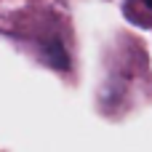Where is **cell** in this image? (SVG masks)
<instances>
[{
	"instance_id": "6da1fadb",
	"label": "cell",
	"mask_w": 152,
	"mask_h": 152,
	"mask_svg": "<svg viewBox=\"0 0 152 152\" xmlns=\"http://www.w3.org/2000/svg\"><path fill=\"white\" fill-rule=\"evenodd\" d=\"M45 59H48L56 69H67V51H64V45H61L59 37H51V40L45 43Z\"/></svg>"
},
{
	"instance_id": "7a4b0ae2",
	"label": "cell",
	"mask_w": 152,
	"mask_h": 152,
	"mask_svg": "<svg viewBox=\"0 0 152 152\" xmlns=\"http://www.w3.org/2000/svg\"><path fill=\"white\" fill-rule=\"evenodd\" d=\"M144 3H147V5H150V8H152V0H144Z\"/></svg>"
}]
</instances>
